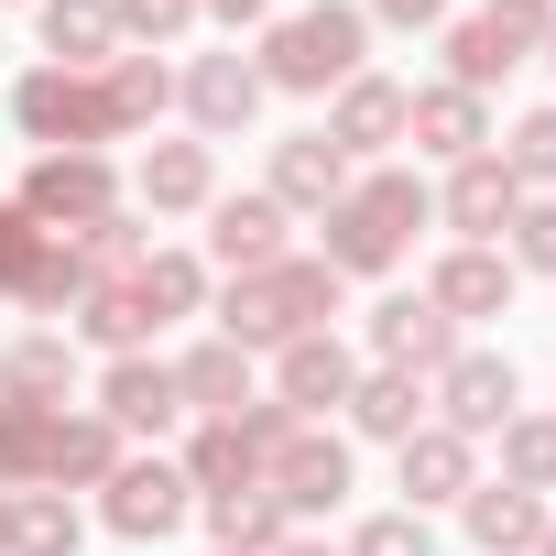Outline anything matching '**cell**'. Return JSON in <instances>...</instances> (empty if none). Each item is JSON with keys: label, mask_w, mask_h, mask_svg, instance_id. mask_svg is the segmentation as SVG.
Wrapping results in <instances>:
<instances>
[{"label": "cell", "mask_w": 556, "mask_h": 556, "mask_svg": "<svg viewBox=\"0 0 556 556\" xmlns=\"http://www.w3.org/2000/svg\"><path fill=\"white\" fill-rule=\"evenodd\" d=\"M328 317H339V273L317 251H285L273 273H229V295H218V339H240V350H285Z\"/></svg>", "instance_id": "1"}, {"label": "cell", "mask_w": 556, "mask_h": 556, "mask_svg": "<svg viewBox=\"0 0 556 556\" xmlns=\"http://www.w3.org/2000/svg\"><path fill=\"white\" fill-rule=\"evenodd\" d=\"M361 45H371V12H350V0H306V12H285L262 34V88H295V99H317V88H350L361 77Z\"/></svg>", "instance_id": "2"}, {"label": "cell", "mask_w": 556, "mask_h": 556, "mask_svg": "<svg viewBox=\"0 0 556 556\" xmlns=\"http://www.w3.org/2000/svg\"><path fill=\"white\" fill-rule=\"evenodd\" d=\"M23 218H45L55 240H77V229H99L110 207H121V186H110V164L99 153H45L34 175H23V197H12Z\"/></svg>", "instance_id": "3"}, {"label": "cell", "mask_w": 556, "mask_h": 556, "mask_svg": "<svg viewBox=\"0 0 556 556\" xmlns=\"http://www.w3.org/2000/svg\"><path fill=\"white\" fill-rule=\"evenodd\" d=\"M99 491H110V502H99V523H110L121 545H153V534H175V523L197 513V491H186V469H175V458H121Z\"/></svg>", "instance_id": "4"}, {"label": "cell", "mask_w": 556, "mask_h": 556, "mask_svg": "<svg viewBox=\"0 0 556 556\" xmlns=\"http://www.w3.org/2000/svg\"><path fill=\"white\" fill-rule=\"evenodd\" d=\"M12 121H23L45 153H99V142H110L99 88H88V77H66V66H34V77L12 88Z\"/></svg>", "instance_id": "5"}, {"label": "cell", "mask_w": 556, "mask_h": 556, "mask_svg": "<svg viewBox=\"0 0 556 556\" xmlns=\"http://www.w3.org/2000/svg\"><path fill=\"white\" fill-rule=\"evenodd\" d=\"M513 393H523V382H513V361H502V350H458V361L437 371V393H426V404H437V426H458V437H502Z\"/></svg>", "instance_id": "6"}, {"label": "cell", "mask_w": 556, "mask_h": 556, "mask_svg": "<svg viewBox=\"0 0 556 556\" xmlns=\"http://www.w3.org/2000/svg\"><path fill=\"white\" fill-rule=\"evenodd\" d=\"M262 491H273V502H285V513H328V502L350 491V447H339L328 426H295L285 447H273V458H262Z\"/></svg>", "instance_id": "7"}, {"label": "cell", "mask_w": 556, "mask_h": 556, "mask_svg": "<svg viewBox=\"0 0 556 556\" xmlns=\"http://www.w3.org/2000/svg\"><path fill=\"white\" fill-rule=\"evenodd\" d=\"M350 382H361V361L339 350V328H306V339H285V350H273V404H295V415L350 404Z\"/></svg>", "instance_id": "8"}, {"label": "cell", "mask_w": 556, "mask_h": 556, "mask_svg": "<svg viewBox=\"0 0 556 556\" xmlns=\"http://www.w3.org/2000/svg\"><path fill=\"white\" fill-rule=\"evenodd\" d=\"M99 415H110L121 437H164V426L186 415V393H175V361H153V350L110 361V371H99Z\"/></svg>", "instance_id": "9"}, {"label": "cell", "mask_w": 556, "mask_h": 556, "mask_svg": "<svg viewBox=\"0 0 556 556\" xmlns=\"http://www.w3.org/2000/svg\"><path fill=\"white\" fill-rule=\"evenodd\" d=\"M404 142H426L437 164H469V153H491V99H469V88H404Z\"/></svg>", "instance_id": "10"}, {"label": "cell", "mask_w": 556, "mask_h": 556, "mask_svg": "<svg viewBox=\"0 0 556 556\" xmlns=\"http://www.w3.org/2000/svg\"><path fill=\"white\" fill-rule=\"evenodd\" d=\"M371 350H382V371H415V382H437V371L458 361V328H447L426 295H393V306H371Z\"/></svg>", "instance_id": "11"}, {"label": "cell", "mask_w": 556, "mask_h": 556, "mask_svg": "<svg viewBox=\"0 0 556 556\" xmlns=\"http://www.w3.org/2000/svg\"><path fill=\"white\" fill-rule=\"evenodd\" d=\"M426 306H437L447 328H469V317H502V306H513V262H502L491 240H458V251L437 262V285H426Z\"/></svg>", "instance_id": "12"}, {"label": "cell", "mask_w": 556, "mask_h": 556, "mask_svg": "<svg viewBox=\"0 0 556 556\" xmlns=\"http://www.w3.org/2000/svg\"><path fill=\"white\" fill-rule=\"evenodd\" d=\"M262 197H273V207H317V218H328V207L350 197V153H339L328 131L273 142V186H262Z\"/></svg>", "instance_id": "13"}, {"label": "cell", "mask_w": 556, "mask_h": 556, "mask_svg": "<svg viewBox=\"0 0 556 556\" xmlns=\"http://www.w3.org/2000/svg\"><path fill=\"white\" fill-rule=\"evenodd\" d=\"M328 142H339L350 164H371V153H393V142H404V88L361 66V77L339 88V110H328Z\"/></svg>", "instance_id": "14"}, {"label": "cell", "mask_w": 556, "mask_h": 556, "mask_svg": "<svg viewBox=\"0 0 556 556\" xmlns=\"http://www.w3.org/2000/svg\"><path fill=\"white\" fill-rule=\"evenodd\" d=\"M447 229H469V240H502L513 229V207H523V186H513V164L502 153H469V164H447Z\"/></svg>", "instance_id": "15"}, {"label": "cell", "mask_w": 556, "mask_h": 556, "mask_svg": "<svg viewBox=\"0 0 556 556\" xmlns=\"http://www.w3.org/2000/svg\"><path fill=\"white\" fill-rule=\"evenodd\" d=\"M207 251L229 273H273L285 262V207L273 197H207Z\"/></svg>", "instance_id": "16"}, {"label": "cell", "mask_w": 556, "mask_h": 556, "mask_svg": "<svg viewBox=\"0 0 556 556\" xmlns=\"http://www.w3.org/2000/svg\"><path fill=\"white\" fill-rule=\"evenodd\" d=\"M262 99H273V88H262L251 55H197V66H186V110H197V131H251Z\"/></svg>", "instance_id": "17"}, {"label": "cell", "mask_w": 556, "mask_h": 556, "mask_svg": "<svg viewBox=\"0 0 556 556\" xmlns=\"http://www.w3.org/2000/svg\"><path fill=\"white\" fill-rule=\"evenodd\" d=\"M469 480H480V458H469V437L426 415V426L404 437V491H415L404 513H426V502H469Z\"/></svg>", "instance_id": "18"}, {"label": "cell", "mask_w": 556, "mask_h": 556, "mask_svg": "<svg viewBox=\"0 0 556 556\" xmlns=\"http://www.w3.org/2000/svg\"><path fill=\"white\" fill-rule=\"evenodd\" d=\"M469 545L480 556H534V534H545V491H513V480H469Z\"/></svg>", "instance_id": "19"}, {"label": "cell", "mask_w": 556, "mask_h": 556, "mask_svg": "<svg viewBox=\"0 0 556 556\" xmlns=\"http://www.w3.org/2000/svg\"><path fill=\"white\" fill-rule=\"evenodd\" d=\"M88 88H99V121H110V142H121V131H153V121H164V99H175L164 55H110Z\"/></svg>", "instance_id": "20"}, {"label": "cell", "mask_w": 556, "mask_h": 556, "mask_svg": "<svg viewBox=\"0 0 556 556\" xmlns=\"http://www.w3.org/2000/svg\"><path fill=\"white\" fill-rule=\"evenodd\" d=\"M175 393H186L207 426H229V415L251 404V350H240V339H197V350L175 361Z\"/></svg>", "instance_id": "21"}, {"label": "cell", "mask_w": 556, "mask_h": 556, "mask_svg": "<svg viewBox=\"0 0 556 556\" xmlns=\"http://www.w3.org/2000/svg\"><path fill=\"white\" fill-rule=\"evenodd\" d=\"M34 12H45V55L66 77H88V66L121 55V12H110V0H34Z\"/></svg>", "instance_id": "22"}, {"label": "cell", "mask_w": 556, "mask_h": 556, "mask_svg": "<svg viewBox=\"0 0 556 556\" xmlns=\"http://www.w3.org/2000/svg\"><path fill=\"white\" fill-rule=\"evenodd\" d=\"M197 513H207V534H218V556H273V545L295 534V513L273 502L262 480H251V491H207Z\"/></svg>", "instance_id": "23"}, {"label": "cell", "mask_w": 556, "mask_h": 556, "mask_svg": "<svg viewBox=\"0 0 556 556\" xmlns=\"http://www.w3.org/2000/svg\"><path fill=\"white\" fill-rule=\"evenodd\" d=\"M350 426L382 437V447H404V437L426 426V382H415V371H361V382H350Z\"/></svg>", "instance_id": "24"}, {"label": "cell", "mask_w": 556, "mask_h": 556, "mask_svg": "<svg viewBox=\"0 0 556 556\" xmlns=\"http://www.w3.org/2000/svg\"><path fill=\"white\" fill-rule=\"evenodd\" d=\"M121 469V426L110 415H55V458H45V480L55 491H99Z\"/></svg>", "instance_id": "25"}, {"label": "cell", "mask_w": 556, "mask_h": 556, "mask_svg": "<svg viewBox=\"0 0 556 556\" xmlns=\"http://www.w3.org/2000/svg\"><path fill=\"white\" fill-rule=\"evenodd\" d=\"M207 197H218L207 142H153L142 153V207H207Z\"/></svg>", "instance_id": "26"}, {"label": "cell", "mask_w": 556, "mask_h": 556, "mask_svg": "<svg viewBox=\"0 0 556 556\" xmlns=\"http://www.w3.org/2000/svg\"><path fill=\"white\" fill-rule=\"evenodd\" d=\"M513 66H523V55H513V45H502V34H491L480 12H469V23H447V88H469V99H491V88H502Z\"/></svg>", "instance_id": "27"}, {"label": "cell", "mask_w": 556, "mask_h": 556, "mask_svg": "<svg viewBox=\"0 0 556 556\" xmlns=\"http://www.w3.org/2000/svg\"><path fill=\"white\" fill-rule=\"evenodd\" d=\"M77 502L66 491H12V556H77Z\"/></svg>", "instance_id": "28"}, {"label": "cell", "mask_w": 556, "mask_h": 556, "mask_svg": "<svg viewBox=\"0 0 556 556\" xmlns=\"http://www.w3.org/2000/svg\"><path fill=\"white\" fill-rule=\"evenodd\" d=\"M197 295H207V273L186 262V251H142V273H131V306L164 328V317H197Z\"/></svg>", "instance_id": "29"}, {"label": "cell", "mask_w": 556, "mask_h": 556, "mask_svg": "<svg viewBox=\"0 0 556 556\" xmlns=\"http://www.w3.org/2000/svg\"><path fill=\"white\" fill-rule=\"evenodd\" d=\"M77 382V350L66 339H23L12 361H0V404H55Z\"/></svg>", "instance_id": "30"}, {"label": "cell", "mask_w": 556, "mask_h": 556, "mask_svg": "<svg viewBox=\"0 0 556 556\" xmlns=\"http://www.w3.org/2000/svg\"><path fill=\"white\" fill-rule=\"evenodd\" d=\"M66 240L45 229V218H23V207H0V295H23L34 306V285H45V262H55Z\"/></svg>", "instance_id": "31"}, {"label": "cell", "mask_w": 556, "mask_h": 556, "mask_svg": "<svg viewBox=\"0 0 556 556\" xmlns=\"http://www.w3.org/2000/svg\"><path fill=\"white\" fill-rule=\"evenodd\" d=\"M45 458H55V404H0V480H45Z\"/></svg>", "instance_id": "32"}, {"label": "cell", "mask_w": 556, "mask_h": 556, "mask_svg": "<svg viewBox=\"0 0 556 556\" xmlns=\"http://www.w3.org/2000/svg\"><path fill=\"white\" fill-rule=\"evenodd\" d=\"M77 328H88V339H99L110 361H131V350L153 339V317L131 306V285H88V295H77Z\"/></svg>", "instance_id": "33"}, {"label": "cell", "mask_w": 556, "mask_h": 556, "mask_svg": "<svg viewBox=\"0 0 556 556\" xmlns=\"http://www.w3.org/2000/svg\"><path fill=\"white\" fill-rule=\"evenodd\" d=\"M502 480L556 491V415H502Z\"/></svg>", "instance_id": "34"}, {"label": "cell", "mask_w": 556, "mask_h": 556, "mask_svg": "<svg viewBox=\"0 0 556 556\" xmlns=\"http://www.w3.org/2000/svg\"><path fill=\"white\" fill-rule=\"evenodd\" d=\"M251 480H262V458H251L229 426H207V437L186 447V491H197V502H207V491H251Z\"/></svg>", "instance_id": "35"}, {"label": "cell", "mask_w": 556, "mask_h": 556, "mask_svg": "<svg viewBox=\"0 0 556 556\" xmlns=\"http://www.w3.org/2000/svg\"><path fill=\"white\" fill-rule=\"evenodd\" d=\"M502 164H513V186L534 197V186H556V110H523L513 121V142H502Z\"/></svg>", "instance_id": "36"}, {"label": "cell", "mask_w": 556, "mask_h": 556, "mask_svg": "<svg viewBox=\"0 0 556 556\" xmlns=\"http://www.w3.org/2000/svg\"><path fill=\"white\" fill-rule=\"evenodd\" d=\"M502 262L556 273V197H523V207H513V251H502Z\"/></svg>", "instance_id": "37"}, {"label": "cell", "mask_w": 556, "mask_h": 556, "mask_svg": "<svg viewBox=\"0 0 556 556\" xmlns=\"http://www.w3.org/2000/svg\"><path fill=\"white\" fill-rule=\"evenodd\" d=\"M350 556H437V534H426V513H371L350 534Z\"/></svg>", "instance_id": "38"}, {"label": "cell", "mask_w": 556, "mask_h": 556, "mask_svg": "<svg viewBox=\"0 0 556 556\" xmlns=\"http://www.w3.org/2000/svg\"><path fill=\"white\" fill-rule=\"evenodd\" d=\"M480 23H491V34L513 45V55H534V45L556 34V0H491V12H480Z\"/></svg>", "instance_id": "39"}, {"label": "cell", "mask_w": 556, "mask_h": 556, "mask_svg": "<svg viewBox=\"0 0 556 556\" xmlns=\"http://www.w3.org/2000/svg\"><path fill=\"white\" fill-rule=\"evenodd\" d=\"M295 426H306V415H295V404H262V393H251V404H240V415H229V437H240V447H251V458H273V447H285V437H295Z\"/></svg>", "instance_id": "40"}, {"label": "cell", "mask_w": 556, "mask_h": 556, "mask_svg": "<svg viewBox=\"0 0 556 556\" xmlns=\"http://www.w3.org/2000/svg\"><path fill=\"white\" fill-rule=\"evenodd\" d=\"M121 12V34H142V45H175L186 23H197V0H110Z\"/></svg>", "instance_id": "41"}, {"label": "cell", "mask_w": 556, "mask_h": 556, "mask_svg": "<svg viewBox=\"0 0 556 556\" xmlns=\"http://www.w3.org/2000/svg\"><path fill=\"white\" fill-rule=\"evenodd\" d=\"M371 23H447V0H371Z\"/></svg>", "instance_id": "42"}, {"label": "cell", "mask_w": 556, "mask_h": 556, "mask_svg": "<svg viewBox=\"0 0 556 556\" xmlns=\"http://www.w3.org/2000/svg\"><path fill=\"white\" fill-rule=\"evenodd\" d=\"M197 12H218V23H262L273 0H197Z\"/></svg>", "instance_id": "43"}, {"label": "cell", "mask_w": 556, "mask_h": 556, "mask_svg": "<svg viewBox=\"0 0 556 556\" xmlns=\"http://www.w3.org/2000/svg\"><path fill=\"white\" fill-rule=\"evenodd\" d=\"M273 556H350V545H317V534H285V545H273Z\"/></svg>", "instance_id": "44"}, {"label": "cell", "mask_w": 556, "mask_h": 556, "mask_svg": "<svg viewBox=\"0 0 556 556\" xmlns=\"http://www.w3.org/2000/svg\"><path fill=\"white\" fill-rule=\"evenodd\" d=\"M534 556H556V513H545V534H534Z\"/></svg>", "instance_id": "45"}, {"label": "cell", "mask_w": 556, "mask_h": 556, "mask_svg": "<svg viewBox=\"0 0 556 556\" xmlns=\"http://www.w3.org/2000/svg\"><path fill=\"white\" fill-rule=\"evenodd\" d=\"M0 556H12V502H0Z\"/></svg>", "instance_id": "46"}, {"label": "cell", "mask_w": 556, "mask_h": 556, "mask_svg": "<svg viewBox=\"0 0 556 556\" xmlns=\"http://www.w3.org/2000/svg\"><path fill=\"white\" fill-rule=\"evenodd\" d=\"M545 66H556V34H545Z\"/></svg>", "instance_id": "47"}]
</instances>
